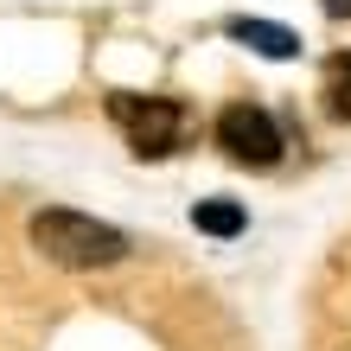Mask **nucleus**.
<instances>
[{"mask_svg": "<svg viewBox=\"0 0 351 351\" xmlns=\"http://www.w3.org/2000/svg\"><path fill=\"white\" fill-rule=\"evenodd\" d=\"M230 38H243V45L262 51V58H300V32L275 26V19H230Z\"/></svg>", "mask_w": 351, "mask_h": 351, "instance_id": "4", "label": "nucleus"}, {"mask_svg": "<svg viewBox=\"0 0 351 351\" xmlns=\"http://www.w3.org/2000/svg\"><path fill=\"white\" fill-rule=\"evenodd\" d=\"M319 7L332 13V19H351V0H319Z\"/></svg>", "mask_w": 351, "mask_h": 351, "instance_id": "7", "label": "nucleus"}, {"mask_svg": "<svg viewBox=\"0 0 351 351\" xmlns=\"http://www.w3.org/2000/svg\"><path fill=\"white\" fill-rule=\"evenodd\" d=\"M109 121L128 134V147L141 160H167L173 147H185L192 115L179 96H134V90H109Z\"/></svg>", "mask_w": 351, "mask_h": 351, "instance_id": "2", "label": "nucleus"}, {"mask_svg": "<svg viewBox=\"0 0 351 351\" xmlns=\"http://www.w3.org/2000/svg\"><path fill=\"white\" fill-rule=\"evenodd\" d=\"M217 147L230 154L237 167L268 173L281 160V128H275V115H268L262 102H223L217 109Z\"/></svg>", "mask_w": 351, "mask_h": 351, "instance_id": "3", "label": "nucleus"}, {"mask_svg": "<svg viewBox=\"0 0 351 351\" xmlns=\"http://www.w3.org/2000/svg\"><path fill=\"white\" fill-rule=\"evenodd\" d=\"M26 237H32V250L45 262H58V268H115L128 256V237H121L115 223H102L90 211H64V204L32 211Z\"/></svg>", "mask_w": 351, "mask_h": 351, "instance_id": "1", "label": "nucleus"}, {"mask_svg": "<svg viewBox=\"0 0 351 351\" xmlns=\"http://www.w3.org/2000/svg\"><path fill=\"white\" fill-rule=\"evenodd\" d=\"M326 109L339 121H351V51L332 58V71H326Z\"/></svg>", "mask_w": 351, "mask_h": 351, "instance_id": "6", "label": "nucleus"}, {"mask_svg": "<svg viewBox=\"0 0 351 351\" xmlns=\"http://www.w3.org/2000/svg\"><path fill=\"white\" fill-rule=\"evenodd\" d=\"M192 223H198L204 237H243L250 211H243L237 198H198V204H192Z\"/></svg>", "mask_w": 351, "mask_h": 351, "instance_id": "5", "label": "nucleus"}]
</instances>
